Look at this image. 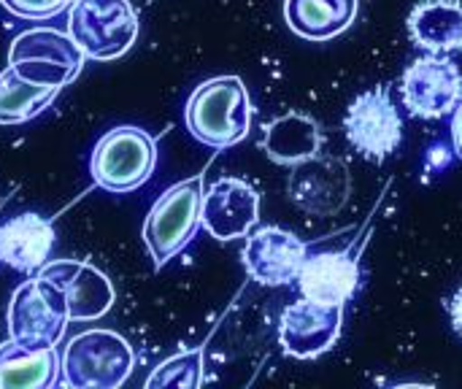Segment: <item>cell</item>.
<instances>
[{"label": "cell", "mask_w": 462, "mask_h": 389, "mask_svg": "<svg viewBox=\"0 0 462 389\" xmlns=\"http://www.w3.org/2000/svg\"><path fill=\"white\" fill-rule=\"evenodd\" d=\"M322 127L314 116L290 111L276 116L265 125L263 133V149L276 165H300L306 160L319 157L322 152Z\"/></svg>", "instance_id": "e0dca14e"}, {"label": "cell", "mask_w": 462, "mask_h": 389, "mask_svg": "<svg viewBox=\"0 0 462 389\" xmlns=\"http://www.w3.org/2000/svg\"><path fill=\"white\" fill-rule=\"evenodd\" d=\"M401 97L411 116L444 119L452 116L462 97V70L449 54L417 57L401 79Z\"/></svg>", "instance_id": "9c48e42d"}, {"label": "cell", "mask_w": 462, "mask_h": 389, "mask_svg": "<svg viewBox=\"0 0 462 389\" xmlns=\"http://www.w3.org/2000/svg\"><path fill=\"white\" fill-rule=\"evenodd\" d=\"M38 273L62 290L70 322H95L114 306L111 279L87 260H49Z\"/></svg>", "instance_id": "4fadbf2b"}, {"label": "cell", "mask_w": 462, "mask_h": 389, "mask_svg": "<svg viewBox=\"0 0 462 389\" xmlns=\"http://www.w3.org/2000/svg\"><path fill=\"white\" fill-rule=\"evenodd\" d=\"M406 27L411 41L430 54L462 51V0H420Z\"/></svg>", "instance_id": "d6986e66"}, {"label": "cell", "mask_w": 462, "mask_h": 389, "mask_svg": "<svg viewBox=\"0 0 462 389\" xmlns=\"http://www.w3.org/2000/svg\"><path fill=\"white\" fill-rule=\"evenodd\" d=\"M309 257V246L290 230L276 225L254 227L246 236L241 263L246 273L263 287H287L298 282V273Z\"/></svg>", "instance_id": "30bf717a"}, {"label": "cell", "mask_w": 462, "mask_h": 389, "mask_svg": "<svg viewBox=\"0 0 462 389\" xmlns=\"http://www.w3.org/2000/svg\"><path fill=\"white\" fill-rule=\"evenodd\" d=\"M449 317H452V328H455V333L462 338V284H460V290L452 295V301H449Z\"/></svg>", "instance_id": "484cf974"}, {"label": "cell", "mask_w": 462, "mask_h": 389, "mask_svg": "<svg viewBox=\"0 0 462 389\" xmlns=\"http://www.w3.org/2000/svg\"><path fill=\"white\" fill-rule=\"evenodd\" d=\"M60 89L22 79L11 65L0 73V125H22L43 114Z\"/></svg>", "instance_id": "44dd1931"}, {"label": "cell", "mask_w": 462, "mask_h": 389, "mask_svg": "<svg viewBox=\"0 0 462 389\" xmlns=\"http://www.w3.org/2000/svg\"><path fill=\"white\" fill-rule=\"evenodd\" d=\"M84 51L57 27H30L11 41L8 65L27 81L62 89L84 68Z\"/></svg>", "instance_id": "52a82bcc"}, {"label": "cell", "mask_w": 462, "mask_h": 389, "mask_svg": "<svg viewBox=\"0 0 462 389\" xmlns=\"http://www.w3.org/2000/svg\"><path fill=\"white\" fill-rule=\"evenodd\" d=\"M76 0H0L5 11L27 22H46L62 11H68Z\"/></svg>", "instance_id": "603a6c76"}, {"label": "cell", "mask_w": 462, "mask_h": 389, "mask_svg": "<svg viewBox=\"0 0 462 389\" xmlns=\"http://www.w3.org/2000/svg\"><path fill=\"white\" fill-rule=\"evenodd\" d=\"M68 35L87 60H119L138 41V11L130 0H76L68 8Z\"/></svg>", "instance_id": "8992f818"}, {"label": "cell", "mask_w": 462, "mask_h": 389, "mask_svg": "<svg viewBox=\"0 0 462 389\" xmlns=\"http://www.w3.org/2000/svg\"><path fill=\"white\" fill-rule=\"evenodd\" d=\"M203 173L168 187L146 214L143 244L154 268L181 255L203 225Z\"/></svg>", "instance_id": "3957f363"}, {"label": "cell", "mask_w": 462, "mask_h": 389, "mask_svg": "<svg viewBox=\"0 0 462 389\" xmlns=\"http://www.w3.org/2000/svg\"><path fill=\"white\" fill-rule=\"evenodd\" d=\"M290 198L309 214H333L349 198V173L338 160H306L295 165Z\"/></svg>", "instance_id": "9a60e30c"}, {"label": "cell", "mask_w": 462, "mask_h": 389, "mask_svg": "<svg viewBox=\"0 0 462 389\" xmlns=\"http://www.w3.org/2000/svg\"><path fill=\"white\" fill-rule=\"evenodd\" d=\"M449 138L455 146V154L462 160V97L457 103V108L452 111V127H449Z\"/></svg>", "instance_id": "d4e9b609"}, {"label": "cell", "mask_w": 462, "mask_h": 389, "mask_svg": "<svg viewBox=\"0 0 462 389\" xmlns=\"http://www.w3.org/2000/svg\"><path fill=\"white\" fill-rule=\"evenodd\" d=\"M135 368L127 338L114 330L92 328L73 336L60 360V382L68 389H116Z\"/></svg>", "instance_id": "7a4b0ae2"}, {"label": "cell", "mask_w": 462, "mask_h": 389, "mask_svg": "<svg viewBox=\"0 0 462 389\" xmlns=\"http://www.w3.org/2000/svg\"><path fill=\"white\" fill-rule=\"evenodd\" d=\"M57 382V349H24L11 338L0 344V389H49Z\"/></svg>", "instance_id": "ffe728a7"}, {"label": "cell", "mask_w": 462, "mask_h": 389, "mask_svg": "<svg viewBox=\"0 0 462 389\" xmlns=\"http://www.w3.org/2000/svg\"><path fill=\"white\" fill-rule=\"evenodd\" d=\"M344 306H322L300 298L279 317V344L295 360H317L338 344Z\"/></svg>", "instance_id": "8fae6325"}, {"label": "cell", "mask_w": 462, "mask_h": 389, "mask_svg": "<svg viewBox=\"0 0 462 389\" xmlns=\"http://www.w3.org/2000/svg\"><path fill=\"white\" fill-rule=\"evenodd\" d=\"M5 320L11 341L24 349H57L70 322L62 290L41 273L14 290Z\"/></svg>", "instance_id": "5b68a950"}, {"label": "cell", "mask_w": 462, "mask_h": 389, "mask_svg": "<svg viewBox=\"0 0 462 389\" xmlns=\"http://www.w3.org/2000/svg\"><path fill=\"white\" fill-rule=\"evenodd\" d=\"M203 384V347L198 349H187V352H179L173 357H168L165 363H160L149 379H146V387H184L195 389Z\"/></svg>", "instance_id": "7402d4cb"}, {"label": "cell", "mask_w": 462, "mask_h": 389, "mask_svg": "<svg viewBox=\"0 0 462 389\" xmlns=\"http://www.w3.org/2000/svg\"><path fill=\"white\" fill-rule=\"evenodd\" d=\"M365 252V236L346 249L338 252H319L306 257L298 273V290L303 298L322 303V306H344L355 298L363 271L360 257Z\"/></svg>", "instance_id": "7c38bea8"}, {"label": "cell", "mask_w": 462, "mask_h": 389, "mask_svg": "<svg viewBox=\"0 0 462 389\" xmlns=\"http://www.w3.org/2000/svg\"><path fill=\"white\" fill-rule=\"evenodd\" d=\"M54 249V227L41 214H19L0 225V263L19 273L41 271Z\"/></svg>", "instance_id": "2e32d148"}, {"label": "cell", "mask_w": 462, "mask_h": 389, "mask_svg": "<svg viewBox=\"0 0 462 389\" xmlns=\"http://www.w3.org/2000/svg\"><path fill=\"white\" fill-rule=\"evenodd\" d=\"M154 168L157 141L135 125H119L106 130L89 154L92 181L111 195L135 192L152 179Z\"/></svg>", "instance_id": "277c9868"}, {"label": "cell", "mask_w": 462, "mask_h": 389, "mask_svg": "<svg viewBox=\"0 0 462 389\" xmlns=\"http://www.w3.org/2000/svg\"><path fill=\"white\" fill-rule=\"evenodd\" d=\"M260 222L257 190L238 179L225 176L214 181L203 195V227L217 241H236L249 236Z\"/></svg>", "instance_id": "5bb4252c"}, {"label": "cell", "mask_w": 462, "mask_h": 389, "mask_svg": "<svg viewBox=\"0 0 462 389\" xmlns=\"http://www.w3.org/2000/svg\"><path fill=\"white\" fill-rule=\"evenodd\" d=\"M360 11V0H284L287 27L314 43H325L346 32Z\"/></svg>", "instance_id": "ac0fdd59"}, {"label": "cell", "mask_w": 462, "mask_h": 389, "mask_svg": "<svg viewBox=\"0 0 462 389\" xmlns=\"http://www.w3.org/2000/svg\"><path fill=\"white\" fill-rule=\"evenodd\" d=\"M452 157H457L455 154V146L452 144H444V141H436L428 149V154H425V171L428 173H439V171H444L452 162Z\"/></svg>", "instance_id": "cb8c5ba5"}, {"label": "cell", "mask_w": 462, "mask_h": 389, "mask_svg": "<svg viewBox=\"0 0 462 389\" xmlns=\"http://www.w3.org/2000/svg\"><path fill=\"white\" fill-rule=\"evenodd\" d=\"M184 122L195 141L211 149H230L249 135L252 97L238 76H214L192 89Z\"/></svg>", "instance_id": "6da1fadb"}, {"label": "cell", "mask_w": 462, "mask_h": 389, "mask_svg": "<svg viewBox=\"0 0 462 389\" xmlns=\"http://www.w3.org/2000/svg\"><path fill=\"white\" fill-rule=\"evenodd\" d=\"M346 141L371 162H384L403 141V116L393 103L387 84L357 95L344 116Z\"/></svg>", "instance_id": "ba28073f"}]
</instances>
